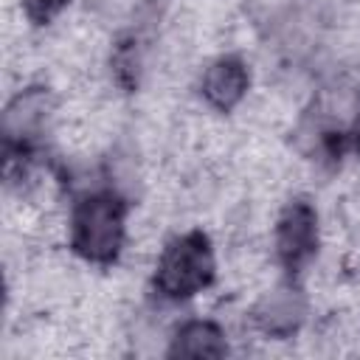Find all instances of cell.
I'll list each match as a JSON object with an SVG mask.
<instances>
[{
  "label": "cell",
  "instance_id": "obj_1",
  "mask_svg": "<svg viewBox=\"0 0 360 360\" xmlns=\"http://www.w3.org/2000/svg\"><path fill=\"white\" fill-rule=\"evenodd\" d=\"M127 236V202L110 191H90L70 211V250L93 264H112Z\"/></svg>",
  "mask_w": 360,
  "mask_h": 360
},
{
  "label": "cell",
  "instance_id": "obj_2",
  "mask_svg": "<svg viewBox=\"0 0 360 360\" xmlns=\"http://www.w3.org/2000/svg\"><path fill=\"white\" fill-rule=\"evenodd\" d=\"M217 276L214 248L205 231H186L166 242L158 267H155V287L163 298L186 301L205 287H211Z\"/></svg>",
  "mask_w": 360,
  "mask_h": 360
},
{
  "label": "cell",
  "instance_id": "obj_3",
  "mask_svg": "<svg viewBox=\"0 0 360 360\" xmlns=\"http://www.w3.org/2000/svg\"><path fill=\"white\" fill-rule=\"evenodd\" d=\"M51 110H53V98H51L48 87H25L8 101L6 112H3L6 177H11L17 169L20 172L25 169L39 135L45 132Z\"/></svg>",
  "mask_w": 360,
  "mask_h": 360
},
{
  "label": "cell",
  "instance_id": "obj_4",
  "mask_svg": "<svg viewBox=\"0 0 360 360\" xmlns=\"http://www.w3.org/2000/svg\"><path fill=\"white\" fill-rule=\"evenodd\" d=\"M318 211L307 200H290L276 219V256L278 264L298 276L318 253Z\"/></svg>",
  "mask_w": 360,
  "mask_h": 360
},
{
  "label": "cell",
  "instance_id": "obj_5",
  "mask_svg": "<svg viewBox=\"0 0 360 360\" xmlns=\"http://www.w3.org/2000/svg\"><path fill=\"white\" fill-rule=\"evenodd\" d=\"M307 318V298L298 287L281 284L253 307V323L270 338H290Z\"/></svg>",
  "mask_w": 360,
  "mask_h": 360
},
{
  "label": "cell",
  "instance_id": "obj_6",
  "mask_svg": "<svg viewBox=\"0 0 360 360\" xmlns=\"http://www.w3.org/2000/svg\"><path fill=\"white\" fill-rule=\"evenodd\" d=\"M248 87H250L248 65L231 53L214 59L202 73V96L219 112H231L245 98Z\"/></svg>",
  "mask_w": 360,
  "mask_h": 360
},
{
  "label": "cell",
  "instance_id": "obj_7",
  "mask_svg": "<svg viewBox=\"0 0 360 360\" xmlns=\"http://www.w3.org/2000/svg\"><path fill=\"white\" fill-rule=\"evenodd\" d=\"M166 354L169 357H222L228 354V340L219 323L194 318L177 326Z\"/></svg>",
  "mask_w": 360,
  "mask_h": 360
},
{
  "label": "cell",
  "instance_id": "obj_8",
  "mask_svg": "<svg viewBox=\"0 0 360 360\" xmlns=\"http://www.w3.org/2000/svg\"><path fill=\"white\" fill-rule=\"evenodd\" d=\"M112 76L118 82L121 90L132 93L138 87V79H141V51H138V39L135 37H121L112 48Z\"/></svg>",
  "mask_w": 360,
  "mask_h": 360
},
{
  "label": "cell",
  "instance_id": "obj_9",
  "mask_svg": "<svg viewBox=\"0 0 360 360\" xmlns=\"http://www.w3.org/2000/svg\"><path fill=\"white\" fill-rule=\"evenodd\" d=\"M68 3L70 0H22V11L34 25H48L65 11Z\"/></svg>",
  "mask_w": 360,
  "mask_h": 360
},
{
  "label": "cell",
  "instance_id": "obj_10",
  "mask_svg": "<svg viewBox=\"0 0 360 360\" xmlns=\"http://www.w3.org/2000/svg\"><path fill=\"white\" fill-rule=\"evenodd\" d=\"M349 146L360 155V112H357V118H354V124H352V129H349Z\"/></svg>",
  "mask_w": 360,
  "mask_h": 360
}]
</instances>
